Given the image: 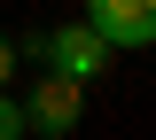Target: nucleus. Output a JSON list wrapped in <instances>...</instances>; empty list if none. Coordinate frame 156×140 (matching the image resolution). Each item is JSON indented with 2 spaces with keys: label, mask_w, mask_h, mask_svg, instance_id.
I'll use <instances>...</instances> for the list:
<instances>
[{
  "label": "nucleus",
  "mask_w": 156,
  "mask_h": 140,
  "mask_svg": "<svg viewBox=\"0 0 156 140\" xmlns=\"http://www.w3.org/2000/svg\"><path fill=\"white\" fill-rule=\"evenodd\" d=\"M16 55H23V47H16V39H8V31H0V86L16 78Z\"/></svg>",
  "instance_id": "obj_5"
},
{
  "label": "nucleus",
  "mask_w": 156,
  "mask_h": 140,
  "mask_svg": "<svg viewBox=\"0 0 156 140\" xmlns=\"http://www.w3.org/2000/svg\"><path fill=\"white\" fill-rule=\"evenodd\" d=\"M23 132H31V125H23V101L0 86V140H23Z\"/></svg>",
  "instance_id": "obj_4"
},
{
  "label": "nucleus",
  "mask_w": 156,
  "mask_h": 140,
  "mask_svg": "<svg viewBox=\"0 0 156 140\" xmlns=\"http://www.w3.org/2000/svg\"><path fill=\"white\" fill-rule=\"evenodd\" d=\"M86 23L125 55V47H156V0H86Z\"/></svg>",
  "instance_id": "obj_3"
},
{
  "label": "nucleus",
  "mask_w": 156,
  "mask_h": 140,
  "mask_svg": "<svg viewBox=\"0 0 156 140\" xmlns=\"http://www.w3.org/2000/svg\"><path fill=\"white\" fill-rule=\"evenodd\" d=\"M78 117H86V86H78V78H55V70H47V78L23 94V125H31V132H47V140L78 132Z\"/></svg>",
  "instance_id": "obj_2"
},
{
  "label": "nucleus",
  "mask_w": 156,
  "mask_h": 140,
  "mask_svg": "<svg viewBox=\"0 0 156 140\" xmlns=\"http://www.w3.org/2000/svg\"><path fill=\"white\" fill-rule=\"evenodd\" d=\"M23 55H39L47 70H55V78H78V86H94L101 70L117 62V47L101 39L94 23H55V31H47V39H31Z\"/></svg>",
  "instance_id": "obj_1"
}]
</instances>
